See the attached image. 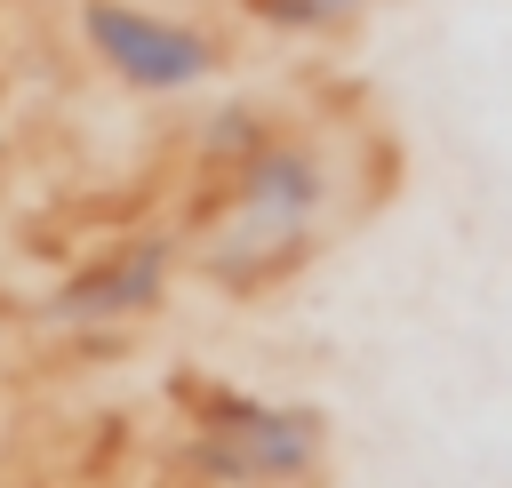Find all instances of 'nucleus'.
<instances>
[{"label":"nucleus","mask_w":512,"mask_h":488,"mask_svg":"<svg viewBox=\"0 0 512 488\" xmlns=\"http://www.w3.org/2000/svg\"><path fill=\"white\" fill-rule=\"evenodd\" d=\"M336 208V160L328 144H312L304 128H272L256 152H240L224 168V224L208 240V280L224 288H272L280 272L304 264V248L320 240Z\"/></svg>","instance_id":"obj_1"},{"label":"nucleus","mask_w":512,"mask_h":488,"mask_svg":"<svg viewBox=\"0 0 512 488\" xmlns=\"http://www.w3.org/2000/svg\"><path fill=\"white\" fill-rule=\"evenodd\" d=\"M176 400L192 416L176 464L200 488H304L328 464V416L304 400H256L208 376H184Z\"/></svg>","instance_id":"obj_2"},{"label":"nucleus","mask_w":512,"mask_h":488,"mask_svg":"<svg viewBox=\"0 0 512 488\" xmlns=\"http://www.w3.org/2000/svg\"><path fill=\"white\" fill-rule=\"evenodd\" d=\"M80 48L128 96H192L232 64V48L200 16H176L152 0H80Z\"/></svg>","instance_id":"obj_3"},{"label":"nucleus","mask_w":512,"mask_h":488,"mask_svg":"<svg viewBox=\"0 0 512 488\" xmlns=\"http://www.w3.org/2000/svg\"><path fill=\"white\" fill-rule=\"evenodd\" d=\"M168 280H176V240L168 232H120L40 296V320L64 328V336L136 328V320H152L168 304Z\"/></svg>","instance_id":"obj_4"},{"label":"nucleus","mask_w":512,"mask_h":488,"mask_svg":"<svg viewBox=\"0 0 512 488\" xmlns=\"http://www.w3.org/2000/svg\"><path fill=\"white\" fill-rule=\"evenodd\" d=\"M232 8L272 40H328V32H352L376 0H232Z\"/></svg>","instance_id":"obj_5"},{"label":"nucleus","mask_w":512,"mask_h":488,"mask_svg":"<svg viewBox=\"0 0 512 488\" xmlns=\"http://www.w3.org/2000/svg\"><path fill=\"white\" fill-rule=\"evenodd\" d=\"M272 128H280V120H272L264 104H248V96H232V104H216V112L200 120V136H192V144H200V160H208V168L224 176V168H232L240 152H256V144H264Z\"/></svg>","instance_id":"obj_6"}]
</instances>
